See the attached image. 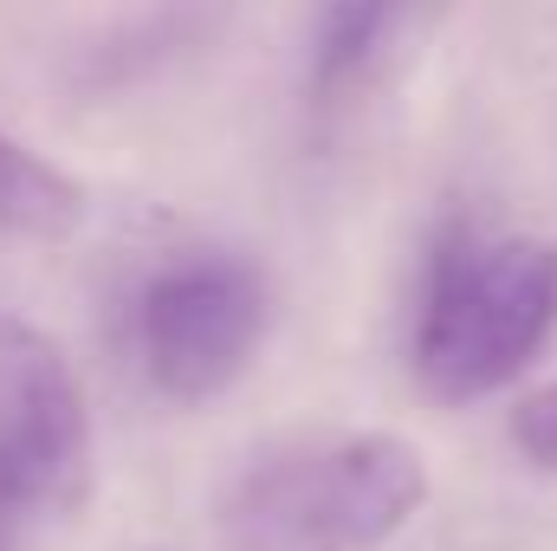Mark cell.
I'll list each match as a JSON object with an SVG mask.
<instances>
[{"label": "cell", "instance_id": "8992f818", "mask_svg": "<svg viewBox=\"0 0 557 551\" xmlns=\"http://www.w3.org/2000/svg\"><path fill=\"white\" fill-rule=\"evenodd\" d=\"M227 0H149L137 13H124L85 59H78V85L85 91H117V85H137L149 72L175 65L182 52L208 46L214 26H221Z\"/></svg>", "mask_w": 557, "mask_h": 551}, {"label": "cell", "instance_id": "3957f363", "mask_svg": "<svg viewBox=\"0 0 557 551\" xmlns=\"http://www.w3.org/2000/svg\"><path fill=\"white\" fill-rule=\"evenodd\" d=\"M273 325L267 273L240 254H182L143 285L137 357L169 403H214L247 377Z\"/></svg>", "mask_w": 557, "mask_h": 551}, {"label": "cell", "instance_id": "7a4b0ae2", "mask_svg": "<svg viewBox=\"0 0 557 551\" xmlns=\"http://www.w3.org/2000/svg\"><path fill=\"white\" fill-rule=\"evenodd\" d=\"M428 500V467L403 434H350L337 448L253 467L221 513L234 551H350L396 539Z\"/></svg>", "mask_w": 557, "mask_h": 551}, {"label": "cell", "instance_id": "52a82bcc", "mask_svg": "<svg viewBox=\"0 0 557 551\" xmlns=\"http://www.w3.org/2000/svg\"><path fill=\"white\" fill-rule=\"evenodd\" d=\"M85 221V188L39 162L33 149L0 137V234L13 241H65Z\"/></svg>", "mask_w": 557, "mask_h": 551}, {"label": "cell", "instance_id": "277c9868", "mask_svg": "<svg viewBox=\"0 0 557 551\" xmlns=\"http://www.w3.org/2000/svg\"><path fill=\"white\" fill-rule=\"evenodd\" d=\"M0 480L26 513H78L91 493V415L65 351L0 311Z\"/></svg>", "mask_w": 557, "mask_h": 551}, {"label": "cell", "instance_id": "6da1fadb", "mask_svg": "<svg viewBox=\"0 0 557 551\" xmlns=\"http://www.w3.org/2000/svg\"><path fill=\"white\" fill-rule=\"evenodd\" d=\"M557 331V247L493 241L454 221L421 279L416 383L428 403H480L512 383Z\"/></svg>", "mask_w": 557, "mask_h": 551}, {"label": "cell", "instance_id": "ba28073f", "mask_svg": "<svg viewBox=\"0 0 557 551\" xmlns=\"http://www.w3.org/2000/svg\"><path fill=\"white\" fill-rule=\"evenodd\" d=\"M512 448H519L539 474H557V377L512 409Z\"/></svg>", "mask_w": 557, "mask_h": 551}, {"label": "cell", "instance_id": "5b68a950", "mask_svg": "<svg viewBox=\"0 0 557 551\" xmlns=\"http://www.w3.org/2000/svg\"><path fill=\"white\" fill-rule=\"evenodd\" d=\"M428 0H324L311 26V98L318 111H337L357 98L383 59L403 46V33L421 20Z\"/></svg>", "mask_w": 557, "mask_h": 551}, {"label": "cell", "instance_id": "9c48e42d", "mask_svg": "<svg viewBox=\"0 0 557 551\" xmlns=\"http://www.w3.org/2000/svg\"><path fill=\"white\" fill-rule=\"evenodd\" d=\"M26 519H33V513H26V506H20V493L0 480V551H13V539H20V526H26Z\"/></svg>", "mask_w": 557, "mask_h": 551}]
</instances>
